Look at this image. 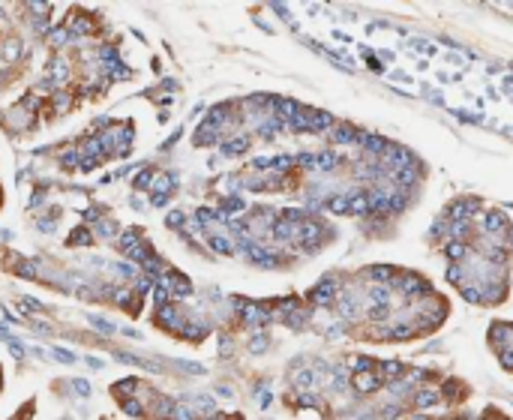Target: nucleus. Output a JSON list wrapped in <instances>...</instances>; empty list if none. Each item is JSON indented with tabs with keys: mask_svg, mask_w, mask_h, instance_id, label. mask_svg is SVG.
<instances>
[{
	"mask_svg": "<svg viewBox=\"0 0 513 420\" xmlns=\"http://www.w3.org/2000/svg\"><path fill=\"white\" fill-rule=\"evenodd\" d=\"M108 72H111V78H129V69L126 66H117V63L108 69Z\"/></svg>",
	"mask_w": 513,
	"mask_h": 420,
	"instance_id": "obj_22",
	"label": "nucleus"
},
{
	"mask_svg": "<svg viewBox=\"0 0 513 420\" xmlns=\"http://www.w3.org/2000/svg\"><path fill=\"white\" fill-rule=\"evenodd\" d=\"M171 417H174V420H192V411H189V408H174Z\"/></svg>",
	"mask_w": 513,
	"mask_h": 420,
	"instance_id": "obj_30",
	"label": "nucleus"
},
{
	"mask_svg": "<svg viewBox=\"0 0 513 420\" xmlns=\"http://www.w3.org/2000/svg\"><path fill=\"white\" fill-rule=\"evenodd\" d=\"M246 147H249V141H246V138H231V141L225 144V156H237V153H243Z\"/></svg>",
	"mask_w": 513,
	"mask_h": 420,
	"instance_id": "obj_6",
	"label": "nucleus"
},
{
	"mask_svg": "<svg viewBox=\"0 0 513 420\" xmlns=\"http://www.w3.org/2000/svg\"><path fill=\"white\" fill-rule=\"evenodd\" d=\"M117 246H120L123 252H129V249H135V246H138V231H135V228H129V231H123V234H120V240H117Z\"/></svg>",
	"mask_w": 513,
	"mask_h": 420,
	"instance_id": "obj_5",
	"label": "nucleus"
},
{
	"mask_svg": "<svg viewBox=\"0 0 513 420\" xmlns=\"http://www.w3.org/2000/svg\"><path fill=\"white\" fill-rule=\"evenodd\" d=\"M90 240H93V237H90V231H87V228H75L72 234H69V243H72V246H87Z\"/></svg>",
	"mask_w": 513,
	"mask_h": 420,
	"instance_id": "obj_7",
	"label": "nucleus"
},
{
	"mask_svg": "<svg viewBox=\"0 0 513 420\" xmlns=\"http://www.w3.org/2000/svg\"><path fill=\"white\" fill-rule=\"evenodd\" d=\"M18 306H21L24 312H42V309H45L39 300H33V297H21V300H18Z\"/></svg>",
	"mask_w": 513,
	"mask_h": 420,
	"instance_id": "obj_9",
	"label": "nucleus"
},
{
	"mask_svg": "<svg viewBox=\"0 0 513 420\" xmlns=\"http://www.w3.org/2000/svg\"><path fill=\"white\" fill-rule=\"evenodd\" d=\"M210 216H213V210H207V207L198 210V222H210Z\"/></svg>",
	"mask_w": 513,
	"mask_h": 420,
	"instance_id": "obj_31",
	"label": "nucleus"
},
{
	"mask_svg": "<svg viewBox=\"0 0 513 420\" xmlns=\"http://www.w3.org/2000/svg\"><path fill=\"white\" fill-rule=\"evenodd\" d=\"M123 411H126V414H132V417H138L144 408H141V402H138V399H123Z\"/></svg>",
	"mask_w": 513,
	"mask_h": 420,
	"instance_id": "obj_12",
	"label": "nucleus"
},
{
	"mask_svg": "<svg viewBox=\"0 0 513 420\" xmlns=\"http://www.w3.org/2000/svg\"><path fill=\"white\" fill-rule=\"evenodd\" d=\"M96 162H99V159H93V156H84L78 168H81V171H93V168H96Z\"/></svg>",
	"mask_w": 513,
	"mask_h": 420,
	"instance_id": "obj_27",
	"label": "nucleus"
},
{
	"mask_svg": "<svg viewBox=\"0 0 513 420\" xmlns=\"http://www.w3.org/2000/svg\"><path fill=\"white\" fill-rule=\"evenodd\" d=\"M51 354H54L57 360H63V363H75V354H72V351H63V348H54Z\"/></svg>",
	"mask_w": 513,
	"mask_h": 420,
	"instance_id": "obj_21",
	"label": "nucleus"
},
{
	"mask_svg": "<svg viewBox=\"0 0 513 420\" xmlns=\"http://www.w3.org/2000/svg\"><path fill=\"white\" fill-rule=\"evenodd\" d=\"M159 324L177 330V327H180V312H177V306H162V309H159Z\"/></svg>",
	"mask_w": 513,
	"mask_h": 420,
	"instance_id": "obj_3",
	"label": "nucleus"
},
{
	"mask_svg": "<svg viewBox=\"0 0 513 420\" xmlns=\"http://www.w3.org/2000/svg\"><path fill=\"white\" fill-rule=\"evenodd\" d=\"M210 420H225V417H210Z\"/></svg>",
	"mask_w": 513,
	"mask_h": 420,
	"instance_id": "obj_36",
	"label": "nucleus"
},
{
	"mask_svg": "<svg viewBox=\"0 0 513 420\" xmlns=\"http://www.w3.org/2000/svg\"><path fill=\"white\" fill-rule=\"evenodd\" d=\"M207 243H210V249H216V252H222V255H228V252H231V246H228V240H225V237H219V234H213V237H210Z\"/></svg>",
	"mask_w": 513,
	"mask_h": 420,
	"instance_id": "obj_8",
	"label": "nucleus"
},
{
	"mask_svg": "<svg viewBox=\"0 0 513 420\" xmlns=\"http://www.w3.org/2000/svg\"><path fill=\"white\" fill-rule=\"evenodd\" d=\"M240 207H243V201H240V198H228V201L222 204V213H225V210H240Z\"/></svg>",
	"mask_w": 513,
	"mask_h": 420,
	"instance_id": "obj_29",
	"label": "nucleus"
},
{
	"mask_svg": "<svg viewBox=\"0 0 513 420\" xmlns=\"http://www.w3.org/2000/svg\"><path fill=\"white\" fill-rule=\"evenodd\" d=\"M96 234H102V237H111V234H117V225H114V222H99Z\"/></svg>",
	"mask_w": 513,
	"mask_h": 420,
	"instance_id": "obj_16",
	"label": "nucleus"
},
{
	"mask_svg": "<svg viewBox=\"0 0 513 420\" xmlns=\"http://www.w3.org/2000/svg\"><path fill=\"white\" fill-rule=\"evenodd\" d=\"M3 54H6V60H15V57H18V42H6Z\"/></svg>",
	"mask_w": 513,
	"mask_h": 420,
	"instance_id": "obj_26",
	"label": "nucleus"
},
{
	"mask_svg": "<svg viewBox=\"0 0 513 420\" xmlns=\"http://www.w3.org/2000/svg\"><path fill=\"white\" fill-rule=\"evenodd\" d=\"M165 222L171 225V228H180V225H183V213H180V210H171V213H168V219H165Z\"/></svg>",
	"mask_w": 513,
	"mask_h": 420,
	"instance_id": "obj_18",
	"label": "nucleus"
},
{
	"mask_svg": "<svg viewBox=\"0 0 513 420\" xmlns=\"http://www.w3.org/2000/svg\"><path fill=\"white\" fill-rule=\"evenodd\" d=\"M168 297H171V288H168V285H156V288H153V300H156L159 306H162Z\"/></svg>",
	"mask_w": 513,
	"mask_h": 420,
	"instance_id": "obj_10",
	"label": "nucleus"
},
{
	"mask_svg": "<svg viewBox=\"0 0 513 420\" xmlns=\"http://www.w3.org/2000/svg\"><path fill=\"white\" fill-rule=\"evenodd\" d=\"M195 141H198V144H207V141H216V132H207V129H198V132H195Z\"/></svg>",
	"mask_w": 513,
	"mask_h": 420,
	"instance_id": "obj_19",
	"label": "nucleus"
},
{
	"mask_svg": "<svg viewBox=\"0 0 513 420\" xmlns=\"http://www.w3.org/2000/svg\"><path fill=\"white\" fill-rule=\"evenodd\" d=\"M171 183H174V177H159V180H156L153 186H156V192H165V189H168Z\"/></svg>",
	"mask_w": 513,
	"mask_h": 420,
	"instance_id": "obj_28",
	"label": "nucleus"
},
{
	"mask_svg": "<svg viewBox=\"0 0 513 420\" xmlns=\"http://www.w3.org/2000/svg\"><path fill=\"white\" fill-rule=\"evenodd\" d=\"M150 180H153V174L144 171V174H138V177H135V186H138V189H144V186H150Z\"/></svg>",
	"mask_w": 513,
	"mask_h": 420,
	"instance_id": "obj_23",
	"label": "nucleus"
},
{
	"mask_svg": "<svg viewBox=\"0 0 513 420\" xmlns=\"http://www.w3.org/2000/svg\"><path fill=\"white\" fill-rule=\"evenodd\" d=\"M87 366H93V369H102V360H99V357H87Z\"/></svg>",
	"mask_w": 513,
	"mask_h": 420,
	"instance_id": "obj_34",
	"label": "nucleus"
},
{
	"mask_svg": "<svg viewBox=\"0 0 513 420\" xmlns=\"http://www.w3.org/2000/svg\"><path fill=\"white\" fill-rule=\"evenodd\" d=\"M72 387H75V393H78V396H90V384H87L84 378H75V384H72Z\"/></svg>",
	"mask_w": 513,
	"mask_h": 420,
	"instance_id": "obj_20",
	"label": "nucleus"
},
{
	"mask_svg": "<svg viewBox=\"0 0 513 420\" xmlns=\"http://www.w3.org/2000/svg\"><path fill=\"white\" fill-rule=\"evenodd\" d=\"M9 351H12L15 357H24V348H21L18 342H9Z\"/></svg>",
	"mask_w": 513,
	"mask_h": 420,
	"instance_id": "obj_32",
	"label": "nucleus"
},
{
	"mask_svg": "<svg viewBox=\"0 0 513 420\" xmlns=\"http://www.w3.org/2000/svg\"><path fill=\"white\" fill-rule=\"evenodd\" d=\"M99 57H102L105 63H114V60H117V51H114V48H102V51H99Z\"/></svg>",
	"mask_w": 513,
	"mask_h": 420,
	"instance_id": "obj_25",
	"label": "nucleus"
},
{
	"mask_svg": "<svg viewBox=\"0 0 513 420\" xmlns=\"http://www.w3.org/2000/svg\"><path fill=\"white\" fill-rule=\"evenodd\" d=\"M231 114V105H219V108H210L207 120H204V126H210L216 132V126H225V117Z\"/></svg>",
	"mask_w": 513,
	"mask_h": 420,
	"instance_id": "obj_2",
	"label": "nucleus"
},
{
	"mask_svg": "<svg viewBox=\"0 0 513 420\" xmlns=\"http://www.w3.org/2000/svg\"><path fill=\"white\" fill-rule=\"evenodd\" d=\"M135 384H138L135 378H126V381H117V384H114V393H117V396H120V393H132V390H135Z\"/></svg>",
	"mask_w": 513,
	"mask_h": 420,
	"instance_id": "obj_11",
	"label": "nucleus"
},
{
	"mask_svg": "<svg viewBox=\"0 0 513 420\" xmlns=\"http://www.w3.org/2000/svg\"><path fill=\"white\" fill-rule=\"evenodd\" d=\"M66 39H72V36H69V30H66V27H60V30H54V33H51V42H54V45H63Z\"/></svg>",
	"mask_w": 513,
	"mask_h": 420,
	"instance_id": "obj_17",
	"label": "nucleus"
},
{
	"mask_svg": "<svg viewBox=\"0 0 513 420\" xmlns=\"http://www.w3.org/2000/svg\"><path fill=\"white\" fill-rule=\"evenodd\" d=\"M18 273H21V276H27V279H30V276H36V270H33L30 264H21V270H18Z\"/></svg>",
	"mask_w": 513,
	"mask_h": 420,
	"instance_id": "obj_33",
	"label": "nucleus"
},
{
	"mask_svg": "<svg viewBox=\"0 0 513 420\" xmlns=\"http://www.w3.org/2000/svg\"><path fill=\"white\" fill-rule=\"evenodd\" d=\"M162 285H168L177 297H189V294H192V282H189L186 276H180V273H168V276L162 279Z\"/></svg>",
	"mask_w": 513,
	"mask_h": 420,
	"instance_id": "obj_1",
	"label": "nucleus"
},
{
	"mask_svg": "<svg viewBox=\"0 0 513 420\" xmlns=\"http://www.w3.org/2000/svg\"><path fill=\"white\" fill-rule=\"evenodd\" d=\"M66 30H69V36H78V33H90V30H93V21H90V18H84V15H78V18H69Z\"/></svg>",
	"mask_w": 513,
	"mask_h": 420,
	"instance_id": "obj_4",
	"label": "nucleus"
},
{
	"mask_svg": "<svg viewBox=\"0 0 513 420\" xmlns=\"http://www.w3.org/2000/svg\"><path fill=\"white\" fill-rule=\"evenodd\" d=\"M90 324H93L96 330H102V333H114V324H108V321H105V318H96V315H93V318H90Z\"/></svg>",
	"mask_w": 513,
	"mask_h": 420,
	"instance_id": "obj_14",
	"label": "nucleus"
},
{
	"mask_svg": "<svg viewBox=\"0 0 513 420\" xmlns=\"http://www.w3.org/2000/svg\"><path fill=\"white\" fill-rule=\"evenodd\" d=\"M51 69H54V78L57 81L66 78V60H51Z\"/></svg>",
	"mask_w": 513,
	"mask_h": 420,
	"instance_id": "obj_15",
	"label": "nucleus"
},
{
	"mask_svg": "<svg viewBox=\"0 0 513 420\" xmlns=\"http://www.w3.org/2000/svg\"><path fill=\"white\" fill-rule=\"evenodd\" d=\"M117 273H120V276H126V279H132V276H135V267L123 261V264H117Z\"/></svg>",
	"mask_w": 513,
	"mask_h": 420,
	"instance_id": "obj_24",
	"label": "nucleus"
},
{
	"mask_svg": "<svg viewBox=\"0 0 513 420\" xmlns=\"http://www.w3.org/2000/svg\"><path fill=\"white\" fill-rule=\"evenodd\" d=\"M60 165H63V168H78V153H75V150H72V153H63V156H60Z\"/></svg>",
	"mask_w": 513,
	"mask_h": 420,
	"instance_id": "obj_13",
	"label": "nucleus"
},
{
	"mask_svg": "<svg viewBox=\"0 0 513 420\" xmlns=\"http://www.w3.org/2000/svg\"><path fill=\"white\" fill-rule=\"evenodd\" d=\"M39 228H42V231H54V222H45V219H42V222H39Z\"/></svg>",
	"mask_w": 513,
	"mask_h": 420,
	"instance_id": "obj_35",
	"label": "nucleus"
}]
</instances>
